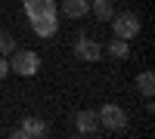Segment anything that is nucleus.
I'll list each match as a JSON object with an SVG mask.
<instances>
[{"label":"nucleus","instance_id":"1","mask_svg":"<svg viewBox=\"0 0 155 139\" xmlns=\"http://www.w3.org/2000/svg\"><path fill=\"white\" fill-rule=\"evenodd\" d=\"M9 71L19 74V77H34L37 68H41V56L34 53V49H12L9 53Z\"/></svg>","mask_w":155,"mask_h":139},{"label":"nucleus","instance_id":"2","mask_svg":"<svg viewBox=\"0 0 155 139\" xmlns=\"http://www.w3.org/2000/svg\"><path fill=\"white\" fill-rule=\"evenodd\" d=\"M96 121H99V127L109 130V133H121V130H127V111H124L121 105H115V102L102 105V108L96 111Z\"/></svg>","mask_w":155,"mask_h":139},{"label":"nucleus","instance_id":"3","mask_svg":"<svg viewBox=\"0 0 155 139\" xmlns=\"http://www.w3.org/2000/svg\"><path fill=\"white\" fill-rule=\"evenodd\" d=\"M109 22H112V34L115 37L130 40V37L140 34V16H137V12H115Z\"/></svg>","mask_w":155,"mask_h":139},{"label":"nucleus","instance_id":"4","mask_svg":"<svg viewBox=\"0 0 155 139\" xmlns=\"http://www.w3.org/2000/svg\"><path fill=\"white\" fill-rule=\"evenodd\" d=\"M74 56L81 59V62H99V59H102V46L93 40V37L78 34V40H74Z\"/></svg>","mask_w":155,"mask_h":139},{"label":"nucleus","instance_id":"5","mask_svg":"<svg viewBox=\"0 0 155 139\" xmlns=\"http://www.w3.org/2000/svg\"><path fill=\"white\" fill-rule=\"evenodd\" d=\"M16 139H34V136H47V124L41 118H22V124L12 130Z\"/></svg>","mask_w":155,"mask_h":139},{"label":"nucleus","instance_id":"6","mask_svg":"<svg viewBox=\"0 0 155 139\" xmlns=\"http://www.w3.org/2000/svg\"><path fill=\"white\" fill-rule=\"evenodd\" d=\"M25 16L37 19V16H56V0H22Z\"/></svg>","mask_w":155,"mask_h":139},{"label":"nucleus","instance_id":"7","mask_svg":"<svg viewBox=\"0 0 155 139\" xmlns=\"http://www.w3.org/2000/svg\"><path fill=\"white\" fill-rule=\"evenodd\" d=\"M31 22V31L37 37H53L59 31V19L56 16H37V19H28Z\"/></svg>","mask_w":155,"mask_h":139},{"label":"nucleus","instance_id":"8","mask_svg":"<svg viewBox=\"0 0 155 139\" xmlns=\"http://www.w3.org/2000/svg\"><path fill=\"white\" fill-rule=\"evenodd\" d=\"M74 127H78V133H84V136L96 133V130H99L96 111H93V108H84V111H78V118H74Z\"/></svg>","mask_w":155,"mask_h":139},{"label":"nucleus","instance_id":"9","mask_svg":"<svg viewBox=\"0 0 155 139\" xmlns=\"http://www.w3.org/2000/svg\"><path fill=\"white\" fill-rule=\"evenodd\" d=\"M62 12H65L68 19H87L90 0H62Z\"/></svg>","mask_w":155,"mask_h":139},{"label":"nucleus","instance_id":"10","mask_svg":"<svg viewBox=\"0 0 155 139\" xmlns=\"http://www.w3.org/2000/svg\"><path fill=\"white\" fill-rule=\"evenodd\" d=\"M90 12H93L99 22H109L115 16V3L112 0H90Z\"/></svg>","mask_w":155,"mask_h":139},{"label":"nucleus","instance_id":"11","mask_svg":"<svg viewBox=\"0 0 155 139\" xmlns=\"http://www.w3.org/2000/svg\"><path fill=\"white\" fill-rule=\"evenodd\" d=\"M137 90L143 93L146 99H152V93H155V74L152 71H140L137 74Z\"/></svg>","mask_w":155,"mask_h":139},{"label":"nucleus","instance_id":"12","mask_svg":"<svg viewBox=\"0 0 155 139\" xmlns=\"http://www.w3.org/2000/svg\"><path fill=\"white\" fill-rule=\"evenodd\" d=\"M109 56L112 59H127L130 56V43H127L124 37H115V40L109 43Z\"/></svg>","mask_w":155,"mask_h":139},{"label":"nucleus","instance_id":"13","mask_svg":"<svg viewBox=\"0 0 155 139\" xmlns=\"http://www.w3.org/2000/svg\"><path fill=\"white\" fill-rule=\"evenodd\" d=\"M12 49H16V37L9 31H0V56H9Z\"/></svg>","mask_w":155,"mask_h":139},{"label":"nucleus","instance_id":"14","mask_svg":"<svg viewBox=\"0 0 155 139\" xmlns=\"http://www.w3.org/2000/svg\"><path fill=\"white\" fill-rule=\"evenodd\" d=\"M6 74H9V59H6V56H0V81H3Z\"/></svg>","mask_w":155,"mask_h":139}]
</instances>
